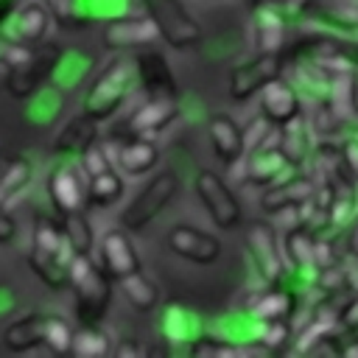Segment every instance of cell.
Returning <instances> with one entry per match:
<instances>
[{
	"label": "cell",
	"mask_w": 358,
	"mask_h": 358,
	"mask_svg": "<svg viewBox=\"0 0 358 358\" xmlns=\"http://www.w3.org/2000/svg\"><path fill=\"white\" fill-rule=\"evenodd\" d=\"M294 294L291 291H266L255 305H252V319L255 322H280L294 313Z\"/></svg>",
	"instance_id": "obj_28"
},
{
	"label": "cell",
	"mask_w": 358,
	"mask_h": 358,
	"mask_svg": "<svg viewBox=\"0 0 358 358\" xmlns=\"http://www.w3.org/2000/svg\"><path fill=\"white\" fill-rule=\"evenodd\" d=\"M8 3H11V0H0V11H3V14H8V11H11V6H8Z\"/></svg>",
	"instance_id": "obj_39"
},
{
	"label": "cell",
	"mask_w": 358,
	"mask_h": 358,
	"mask_svg": "<svg viewBox=\"0 0 358 358\" xmlns=\"http://www.w3.org/2000/svg\"><path fill=\"white\" fill-rule=\"evenodd\" d=\"M62 227H64V235H67L73 252H90V249H92V243H95V232H92L90 221H87V215H84L81 210L67 213L64 221H62Z\"/></svg>",
	"instance_id": "obj_31"
},
{
	"label": "cell",
	"mask_w": 358,
	"mask_h": 358,
	"mask_svg": "<svg viewBox=\"0 0 358 358\" xmlns=\"http://www.w3.org/2000/svg\"><path fill=\"white\" fill-rule=\"evenodd\" d=\"M84 168L73 159H62L50 176H48V193L53 199V204L67 215L76 213L87 204V185H84Z\"/></svg>",
	"instance_id": "obj_7"
},
{
	"label": "cell",
	"mask_w": 358,
	"mask_h": 358,
	"mask_svg": "<svg viewBox=\"0 0 358 358\" xmlns=\"http://www.w3.org/2000/svg\"><path fill=\"white\" fill-rule=\"evenodd\" d=\"M246 246L255 257L257 271H263L266 280H277L282 274V260L277 249V235L268 224H252L246 229Z\"/></svg>",
	"instance_id": "obj_15"
},
{
	"label": "cell",
	"mask_w": 358,
	"mask_h": 358,
	"mask_svg": "<svg viewBox=\"0 0 358 358\" xmlns=\"http://www.w3.org/2000/svg\"><path fill=\"white\" fill-rule=\"evenodd\" d=\"M70 352H73V355H81V358L112 355V341H109V336L98 327V322H90V324H81V327L76 330Z\"/></svg>",
	"instance_id": "obj_26"
},
{
	"label": "cell",
	"mask_w": 358,
	"mask_h": 358,
	"mask_svg": "<svg viewBox=\"0 0 358 358\" xmlns=\"http://www.w3.org/2000/svg\"><path fill=\"white\" fill-rule=\"evenodd\" d=\"M14 232H17V224H14V218L8 215V207L0 204V243H8V241L14 238Z\"/></svg>",
	"instance_id": "obj_37"
},
{
	"label": "cell",
	"mask_w": 358,
	"mask_h": 358,
	"mask_svg": "<svg viewBox=\"0 0 358 358\" xmlns=\"http://www.w3.org/2000/svg\"><path fill=\"white\" fill-rule=\"evenodd\" d=\"M56 59H59V50H56V48H42V50H36L25 64L11 67V70H8V78H6L8 95H14V98L36 95V92L42 90V84L53 76Z\"/></svg>",
	"instance_id": "obj_9"
},
{
	"label": "cell",
	"mask_w": 358,
	"mask_h": 358,
	"mask_svg": "<svg viewBox=\"0 0 358 358\" xmlns=\"http://www.w3.org/2000/svg\"><path fill=\"white\" fill-rule=\"evenodd\" d=\"M59 22H73V0H42Z\"/></svg>",
	"instance_id": "obj_36"
},
{
	"label": "cell",
	"mask_w": 358,
	"mask_h": 358,
	"mask_svg": "<svg viewBox=\"0 0 358 358\" xmlns=\"http://www.w3.org/2000/svg\"><path fill=\"white\" fill-rule=\"evenodd\" d=\"M280 70H282L280 53H257L252 62H246V64L232 70V76H229V95L235 101H246L255 92H260L268 81L280 78Z\"/></svg>",
	"instance_id": "obj_8"
},
{
	"label": "cell",
	"mask_w": 358,
	"mask_h": 358,
	"mask_svg": "<svg viewBox=\"0 0 358 358\" xmlns=\"http://www.w3.org/2000/svg\"><path fill=\"white\" fill-rule=\"evenodd\" d=\"M90 67H92V56L67 50V53H59L50 78L59 84V90H70V87H76V84L81 81V76H84Z\"/></svg>",
	"instance_id": "obj_30"
},
{
	"label": "cell",
	"mask_w": 358,
	"mask_h": 358,
	"mask_svg": "<svg viewBox=\"0 0 358 358\" xmlns=\"http://www.w3.org/2000/svg\"><path fill=\"white\" fill-rule=\"evenodd\" d=\"M101 39L112 50H129V48L151 45L154 39H159V28L151 17H120L103 25Z\"/></svg>",
	"instance_id": "obj_12"
},
{
	"label": "cell",
	"mask_w": 358,
	"mask_h": 358,
	"mask_svg": "<svg viewBox=\"0 0 358 358\" xmlns=\"http://www.w3.org/2000/svg\"><path fill=\"white\" fill-rule=\"evenodd\" d=\"M45 327H48L45 313H28V316L6 324L3 344L11 352H31V350H36V344H45Z\"/></svg>",
	"instance_id": "obj_17"
},
{
	"label": "cell",
	"mask_w": 358,
	"mask_h": 358,
	"mask_svg": "<svg viewBox=\"0 0 358 358\" xmlns=\"http://www.w3.org/2000/svg\"><path fill=\"white\" fill-rule=\"evenodd\" d=\"M137 64V78L143 81V87L151 92V95H173L176 84H173V76H171V67L165 62L162 53H154V50H145L134 59Z\"/></svg>",
	"instance_id": "obj_19"
},
{
	"label": "cell",
	"mask_w": 358,
	"mask_h": 358,
	"mask_svg": "<svg viewBox=\"0 0 358 358\" xmlns=\"http://www.w3.org/2000/svg\"><path fill=\"white\" fill-rule=\"evenodd\" d=\"M112 352H115V355H123V358H126V355H143V350H140L134 341H123V344H120L117 350H112Z\"/></svg>",
	"instance_id": "obj_38"
},
{
	"label": "cell",
	"mask_w": 358,
	"mask_h": 358,
	"mask_svg": "<svg viewBox=\"0 0 358 358\" xmlns=\"http://www.w3.org/2000/svg\"><path fill=\"white\" fill-rule=\"evenodd\" d=\"M179 173L176 171H159L157 176H151V182L120 210V227L129 232H137L143 227H148L179 193Z\"/></svg>",
	"instance_id": "obj_3"
},
{
	"label": "cell",
	"mask_w": 358,
	"mask_h": 358,
	"mask_svg": "<svg viewBox=\"0 0 358 358\" xmlns=\"http://www.w3.org/2000/svg\"><path fill=\"white\" fill-rule=\"evenodd\" d=\"M255 45L260 53H280L282 48V39H285V20L282 14L263 3L257 11H255Z\"/></svg>",
	"instance_id": "obj_21"
},
{
	"label": "cell",
	"mask_w": 358,
	"mask_h": 358,
	"mask_svg": "<svg viewBox=\"0 0 358 358\" xmlns=\"http://www.w3.org/2000/svg\"><path fill=\"white\" fill-rule=\"evenodd\" d=\"M50 8L45 3H25L14 11V17L8 20V25H14L17 42H34L39 45L48 34H50Z\"/></svg>",
	"instance_id": "obj_16"
},
{
	"label": "cell",
	"mask_w": 358,
	"mask_h": 358,
	"mask_svg": "<svg viewBox=\"0 0 358 358\" xmlns=\"http://www.w3.org/2000/svg\"><path fill=\"white\" fill-rule=\"evenodd\" d=\"M31 173H34V168H31V162L25 157L3 159V165H0V204L3 207H8V201L17 199L28 187Z\"/></svg>",
	"instance_id": "obj_24"
},
{
	"label": "cell",
	"mask_w": 358,
	"mask_h": 358,
	"mask_svg": "<svg viewBox=\"0 0 358 358\" xmlns=\"http://www.w3.org/2000/svg\"><path fill=\"white\" fill-rule=\"evenodd\" d=\"M73 336H76V330L64 319L48 316V327H45V347L48 350H53V352H70Z\"/></svg>",
	"instance_id": "obj_33"
},
{
	"label": "cell",
	"mask_w": 358,
	"mask_h": 358,
	"mask_svg": "<svg viewBox=\"0 0 358 358\" xmlns=\"http://www.w3.org/2000/svg\"><path fill=\"white\" fill-rule=\"evenodd\" d=\"M176 117V103L171 95H151L143 106H137L129 120H126V131L131 137H145L151 140L157 131H162L171 120Z\"/></svg>",
	"instance_id": "obj_13"
},
{
	"label": "cell",
	"mask_w": 358,
	"mask_h": 358,
	"mask_svg": "<svg viewBox=\"0 0 358 358\" xmlns=\"http://www.w3.org/2000/svg\"><path fill=\"white\" fill-rule=\"evenodd\" d=\"M207 131H210L213 154L224 165H235V162L243 159V154H246V134H243V129L227 112H215L210 117V123H207Z\"/></svg>",
	"instance_id": "obj_14"
},
{
	"label": "cell",
	"mask_w": 358,
	"mask_h": 358,
	"mask_svg": "<svg viewBox=\"0 0 358 358\" xmlns=\"http://www.w3.org/2000/svg\"><path fill=\"white\" fill-rule=\"evenodd\" d=\"M98 255H101V268L115 280H120L131 271H140V255L129 238V229H123V227H112L101 235Z\"/></svg>",
	"instance_id": "obj_10"
},
{
	"label": "cell",
	"mask_w": 358,
	"mask_h": 358,
	"mask_svg": "<svg viewBox=\"0 0 358 358\" xmlns=\"http://www.w3.org/2000/svg\"><path fill=\"white\" fill-rule=\"evenodd\" d=\"M313 193H316V187H313L310 179L274 182V185L263 193L260 204H263L266 213H280V210H285V207H302Z\"/></svg>",
	"instance_id": "obj_20"
},
{
	"label": "cell",
	"mask_w": 358,
	"mask_h": 358,
	"mask_svg": "<svg viewBox=\"0 0 358 358\" xmlns=\"http://www.w3.org/2000/svg\"><path fill=\"white\" fill-rule=\"evenodd\" d=\"M257 95H260V112H263V117H266L271 126H277V129L294 123V120L299 117V112H302L299 92H296L285 78L268 81Z\"/></svg>",
	"instance_id": "obj_11"
},
{
	"label": "cell",
	"mask_w": 358,
	"mask_h": 358,
	"mask_svg": "<svg viewBox=\"0 0 358 358\" xmlns=\"http://www.w3.org/2000/svg\"><path fill=\"white\" fill-rule=\"evenodd\" d=\"M145 6H148V17L159 28V36L171 48L187 50L201 42V28L182 0H145Z\"/></svg>",
	"instance_id": "obj_5"
},
{
	"label": "cell",
	"mask_w": 358,
	"mask_h": 358,
	"mask_svg": "<svg viewBox=\"0 0 358 358\" xmlns=\"http://www.w3.org/2000/svg\"><path fill=\"white\" fill-rule=\"evenodd\" d=\"M123 196V176L115 168H106L101 173L87 176V204L92 207H109Z\"/></svg>",
	"instance_id": "obj_25"
},
{
	"label": "cell",
	"mask_w": 358,
	"mask_h": 358,
	"mask_svg": "<svg viewBox=\"0 0 358 358\" xmlns=\"http://www.w3.org/2000/svg\"><path fill=\"white\" fill-rule=\"evenodd\" d=\"M257 341L266 344L268 350H280V347L288 341V327L282 324V319H280V322H260V327H257Z\"/></svg>",
	"instance_id": "obj_35"
},
{
	"label": "cell",
	"mask_w": 358,
	"mask_h": 358,
	"mask_svg": "<svg viewBox=\"0 0 358 358\" xmlns=\"http://www.w3.org/2000/svg\"><path fill=\"white\" fill-rule=\"evenodd\" d=\"M95 134H98L95 120L81 112L76 120H70V126H64V131L53 143V151L62 154V157H81L95 143Z\"/></svg>",
	"instance_id": "obj_22"
},
{
	"label": "cell",
	"mask_w": 358,
	"mask_h": 358,
	"mask_svg": "<svg viewBox=\"0 0 358 358\" xmlns=\"http://www.w3.org/2000/svg\"><path fill=\"white\" fill-rule=\"evenodd\" d=\"M78 165L84 168V173L87 176H92V173H101V171H106V168H112V159H109V154H106V148L95 140L81 157H78Z\"/></svg>",
	"instance_id": "obj_34"
},
{
	"label": "cell",
	"mask_w": 358,
	"mask_h": 358,
	"mask_svg": "<svg viewBox=\"0 0 358 358\" xmlns=\"http://www.w3.org/2000/svg\"><path fill=\"white\" fill-rule=\"evenodd\" d=\"M193 190H196L199 201L204 204V210H207V215L213 218L215 227H221V229L241 227V221H243L241 201H238V196L232 193V187L227 185L224 176H218L210 168H201L193 176Z\"/></svg>",
	"instance_id": "obj_4"
},
{
	"label": "cell",
	"mask_w": 358,
	"mask_h": 358,
	"mask_svg": "<svg viewBox=\"0 0 358 358\" xmlns=\"http://www.w3.org/2000/svg\"><path fill=\"white\" fill-rule=\"evenodd\" d=\"M282 243H285V249H288V255H291V260L296 266H302V263L305 266H313V238H310L308 229H302V227L291 229Z\"/></svg>",
	"instance_id": "obj_32"
},
{
	"label": "cell",
	"mask_w": 358,
	"mask_h": 358,
	"mask_svg": "<svg viewBox=\"0 0 358 358\" xmlns=\"http://www.w3.org/2000/svg\"><path fill=\"white\" fill-rule=\"evenodd\" d=\"M67 282L76 291V313L84 324L98 322L109 305L112 285L109 274L98 271V266L90 260V252H76L67 263Z\"/></svg>",
	"instance_id": "obj_1"
},
{
	"label": "cell",
	"mask_w": 358,
	"mask_h": 358,
	"mask_svg": "<svg viewBox=\"0 0 358 358\" xmlns=\"http://www.w3.org/2000/svg\"><path fill=\"white\" fill-rule=\"evenodd\" d=\"M162 333L171 341H199V322L196 313H190L182 305H171L162 319Z\"/></svg>",
	"instance_id": "obj_29"
},
{
	"label": "cell",
	"mask_w": 358,
	"mask_h": 358,
	"mask_svg": "<svg viewBox=\"0 0 358 358\" xmlns=\"http://www.w3.org/2000/svg\"><path fill=\"white\" fill-rule=\"evenodd\" d=\"M168 246L173 255L196 263V266H210L221 257V241L213 232H204L193 224H173L165 235Z\"/></svg>",
	"instance_id": "obj_6"
},
{
	"label": "cell",
	"mask_w": 358,
	"mask_h": 358,
	"mask_svg": "<svg viewBox=\"0 0 358 358\" xmlns=\"http://www.w3.org/2000/svg\"><path fill=\"white\" fill-rule=\"evenodd\" d=\"M123 285V296L137 308V310H154L159 302V288L143 274V271H131L126 277H120Z\"/></svg>",
	"instance_id": "obj_27"
},
{
	"label": "cell",
	"mask_w": 358,
	"mask_h": 358,
	"mask_svg": "<svg viewBox=\"0 0 358 358\" xmlns=\"http://www.w3.org/2000/svg\"><path fill=\"white\" fill-rule=\"evenodd\" d=\"M134 78H137V64H134V62H126V59L112 62V64L92 81V87L87 90V95H84V101H81V112H84L87 117H92L95 123L112 117V115L123 106L126 95L131 92Z\"/></svg>",
	"instance_id": "obj_2"
},
{
	"label": "cell",
	"mask_w": 358,
	"mask_h": 358,
	"mask_svg": "<svg viewBox=\"0 0 358 358\" xmlns=\"http://www.w3.org/2000/svg\"><path fill=\"white\" fill-rule=\"evenodd\" d=\"M288 168V154L277 145V148H257L249 159V168H246V179L255 182V185H274L280 182V173Z\"/></svg>",
	"instance_id": "obj_23"
},
{
	"label": "cell",
	"mask_w": 358,
	"mask_h": 358,
	"mask_svg": "<svg viewBox=\"0 0 358 358\" xmlns=\"http://www.w3.org/2000/svg\"><path fill=\"white\" fill-rule=\"evenodd\" d=\"M157 159H159V151L145 137H131V140L120 143L115 151V162L126 176H143L145 171H151L157 165Z\"/></svg>",
	"instance_id": "obj_18"
}]
</instances>
